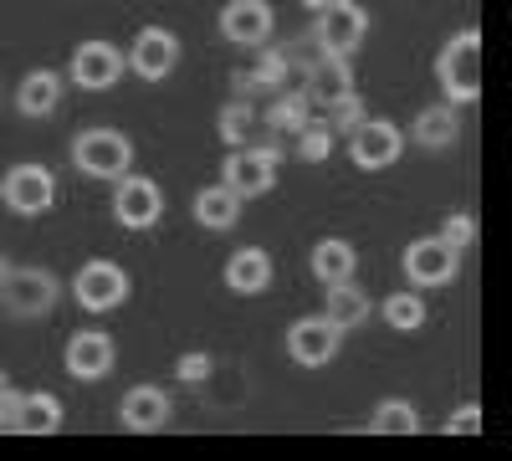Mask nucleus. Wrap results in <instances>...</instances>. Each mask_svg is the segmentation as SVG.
<instances>
[{
	"label": "nucleus",
	"mask_w": 512,
	"mask_h": 461,
	"mask_svg": "<svg viewBox=\"0 0 512 461\" xmlns=\"http://www.w3.org/2000/svg\"><path fill=\"white\" fill-rule=\"evenodd\" d=\"M436 82L456 108H472L482 98V31L477 26H461L446 36V47L436 52Z\"/></svg>",
	"instance_id": "nucleus-1"
},
{
	"label": "nucleus",
	"mask_w": 512,
	"mask_h": 461,
	"mask_svg": "<svg viewBox=\"0 0 512 461\" xmlns=\"http://www.w3.org/2000/svg\"><path fill=\"white\" fill-rule=\"evenodd\" d=\"M72 170L82 180L113 185L134 170V139L123 129H82V134H72Z\"/></svg>",
	"instance_id": "nucleus-2"
},
{
	"label": "nucleus",
	"mask_w": 512,
	"mask_h": 461,
	"mask_svg": "<svg viewBox=\"0 0 512 461\" xmlns=\"http://www.w3.org/2000/svg\"><path fill=\"white\" fill-rule=\"evenodd\" d=\"M277 164H282V144L267 134L256 144H241V149H226V164H221V180L241 195V200H256L277 190Z\"/></svg>",
	"instance_id": "nucleus-3"
},
{
	"label": "nucleus",
	"mask_w": 512,
	"mask_h": 461,
	"mask_svg": "<svg viewBox=\"0 0 512 461\" xmlns=\"http://www.w3.org/2000/svg\"><path fill=\"white\" fill-rule=\"evenodd\" d=\"M128 72V47H118V41L108 36H88V41H77V52L67 62V82L82 93H108L118 88Z\"/></svg>",
	"instance_id": "nucleus-4"
},
{
	"label": "nucleus",
	"mask_w": 512,
	"mask_h": 461,
	"mask_svg": "<svg viewBox=\"0 0 512 461\" xmlns=\"http://www.w3.org/2000/svg\"><path fill=\"white\" fill-rule=\"evenodd\" d=\"M400 267H405V282H410V287L436 292V287L456 282V272H461V251H456L441 231H436V236H415V241L405 246Z\"/></svg>",
	"instance_id": "nucleus-5"
},
{
	"label": "nucleus",
	"mask_w": 512,
	"mask_h": 461,
	"mask_svg": "<svg viewBox=\"0 0 512 461\" xmlns=\"http://www.w3.org/2000/svg\"><path fill=\"white\" fill-rule=\"evenodd\" d=\"M128 272L108 257H93V262H82L77 277H72V303L82 313H118L128 303Z\"/></svg>",
	"instance_id": "nucleus-6"
},
{
	"label": "nucleus",
	"mask_w": 512,
	"mask_h": 461,
	"mask_svg": "<svg viewBox=\"0 0 512 461\" xmlns=\"http://www.w3.org/2000/svg\"><path fill=\"white\" fill-rule=\"evenodd\" d=\"M62 298V282L47 267H11L6 282H0V303H6L11 318H47Z\"/></svg>",
	"instance_id": "nucleus-7"
},
{
	"label": "nucleus",
	"mask_w": 512,
	"mask_h": 461,
	"mask_svg": "<svg viewBox=\"0 0 512 461\" xmlns=\"http://www.w3.org/2000/svg\"><path fill=\"white\" fill-rule=\"evenodd\" d=\"M113 221L123 231H154L164 221V190L159 180L128 170L123 180H113Z\"/></svg>",
	"instance_id": "nucleus-8"
},
{
	"label": "nucleus",
	"mask_w": 512,
	"mask_h": 461,
	"mask_svg": "<svg viewBox=\"0 0 512 461\" xmlns=\"http://www.w3.org/2000/svg\"><path fill=\"white\" fill-rule=\"evenodd\" d=\"M410 134L400 129V123L390 118H364L359 129L349 134V159H354V170L364 175H379V170H390V164H400Z\"/></svg>",
	"instance_id": "nucleus-9"
},
{
	"label": "nucleus",
	"mask_w": 512,
	"mask_h": 461,
	"mask_svg": "<svg viewBox=\"0 0 512 461\" xmlns=\"http://www.w3.org/2000/svg\"><path fill=\"white\" fill-rule=\"evenodd\" d=\"M0 200H6V211H16V216H47L57 205V175L36 159L11 164L6 180H0Z\"/></svg>",
	"instance_id": "nucleus-10"
},
{
	"label": "nucleus",
	"mask_w": 512,
	"mask_h": 461,
	"mask_svg": "<svg viewBox=\"0 0 512 461\" xmlns=\"http://www.w3.org/2000/svg\"><path fill=\"white\" fill-rule=\"evenodd\" d=\"M344 349V328H338L328 313H308V318H292L287 328V359L297 369H323L338 359Z\"/></svg>",
	"instance_id": "nucleus-11"
},
{
	"label": "nucleus",
	"mask_w": 512,
	"mask_h": 461,
	"mask_svg": "<svg viewBox=\"0 0 512 461\" xmlns=\"http://www.w3.org/2000/svg\"><path fill=\"white\" fill-rule=\"evenodd\" d=\"M369 36V11L359 0H328L313 21V41L318 52H338V57H354Z\"/></svg>",
	"instance_id": "nucleus-12"
},
{
	"label": "nucleus",
	"mask_w": 512,
	"mask_h": 461,
	"mask_svg": "<svg viewBox=\"0 0 512 461\" xmlns=\"http://www.w3.org/2000/svg\"><path fill=\"white\" fill-rule=\"evenodd\" d=\"M62 364H67V374H72L77 385H98V380H108L113 364H118L113 333H103V328H77L72 339H67V349H62Z\"/></svg>",
	"instance_id": "nucleus-13"
},
{
	"label": "nucleus",
	"mask_w": 512,
	"mask_h": 461,
	"mask_svg": "<svg viewBox=\"0 0 512 461\" xmlns=\"http://www.w3.org/2000/svg\"><path fill=\"white\" fill-rule=\"evenodd\" d=\"M180 67V36L169 26H139V36L128 41V72L139 82H164Z\"/></svg>",
	"instance_id": "nucleus-14"
},
{
	"label": "nucleus",
	"mask_w": 512,
	"mask_h": 461,
	"mask_svg": "<svg viewBox=\"0 0 512 461\" xmlns=\"http://www.w3.org/2000/svg\"><path fill=\"white\" fill-rule=\"evenodd\" d=\"M221 36L231 41V47H251V52H262L272 31H277V16L267 0H231V6L221 11Z\"/></svg>",
	"instance_id": "nucleus-15"
},
{
	"label": "nucleus",
	"mask_w": 512,
	"mask_h": 461,
	"mask_svg": "<svg viewBox=\"0 0 512 461\" xmlns=\"http://www.w3.org/2000/svg\"><path fill=\"white\" fill-rule=\"evenodd\" d=\"M169 415H175V400H169V390H159V385H134V390H123V400H118V426L134 431V436L164 431Z\"/></svg>",
	"instance_id": "nucleus-16"
},
{
	"label": "nucleus",
	"mask_w": 512,
	"mask_h": 461,
	"mask_svg": "<svg viewBox=\"0 0 512 461\" xmlns=\"http://www.w3.org/2000/svg\"><path fill=\"white\" fill-rule=\"evenodd\" d=\"M303 88L313 93V103H318V108H328V103H338V98L359 93V88H354V57L318 52V57L303 67Z\"/></svg>",
	"instance_id": "nucleus-17"
},
{
	"label": "nucleus",
	"mask_w": 512,
	"mask_h": 461,
	"mask_svg": "<svg viewBox=\"0 0 512 461\" xmlns=\"http://www.w3.org/2000/svg\"><path fill=\"white\" fill-rule=\"evenodd\" d=\"M221 277H226V287L236 292V298H256V292L272 287L277 267L267 257V246H241V251H231V257H226V272Z\"/></svg>",
	"instance_id": "nucleus-18"
},
{
	"label": "nucleus",
	"mask_w": 512,
	"mask_h": 461,
	"mask_svg": "<svg viewBox=\"0 0 512 461\" xmlns=\"http://www.w3.org/2000/svg\"><path fill=\"white\" fill-rule=\"evenodd\" d=\"M62 93H67V82L57 67H31L16 88V113L21 118H52L62 108Z\"/></svg>",
	"instance_id": "nucleus-19"
},
{
	"label": "nucleus",
	"mask_w": 512,
	"mask_h": 461,
	"mask_svg": "<svg viewBox=\"0 0 512 461\" xmlns=\"http://www.w3.org/2000/svg\"><path fill=\"white\" fill-rule=\"evenodd\" d=\"M410 144L415 149H451L456 139H461V108L446 98V103H431V108H420L415 118H410Z\"/></svg>",
	"instance_id": "nucleus-20"
},
{
	"label": "nucleus",
	"mask_w": 512,
	"mask_h": 461,
	"mask_svg": "<svg viewBox=\"0 0 512 461\" xmlns=\"http://www.w3.org/2000/svg\"><path fill=\"white\" fill-rule=\"evenodd\" d=\"M308 267H313V277H318L323 287L349 282V277L359 272V246H354L349 236H323V241H313V251H308Z\"/></svg>",
	"instance_id": "nucleus-21"
},
{
	"label": "nucleus",
	"mask_w": 512,
	"mask_h": 461,
	"mask_svg": "<svg viewBox=\"0 0 512 461\" xmlns=\"http://www.w3.org/2000/svg\"><path fill=\"white\" fill-rule=\"evenodd\" d=\"M313 93L308 88H282L272 103H267V134L272 139H297L308 129V118H313Z\"/></svg>",
	"instance_id": "nucleus-22"
},
{
	"label": "nucleus",
	"mask_w": 512,
	"mask_h": 461,
	"mask_svg": "<svg viewBox=\"0 0 512 461\" xmlns=\"http://www.w3.org/2000/svg\"><path fill=\"white\" fill-rule=\"evenodd\" d=\"M241 195L226 185V180H216V185H205V190H195V221L205 226V231H236L241 226Z\"/></svg>",
	"instance_id": "nucleus-23"
},
{
	"label": "nucleus",
	"mask_w": 512,
	"mask_h": 461,
	"mask_svg": "<svg viewBox=\"0 0 512 461\" xmlns=\"http://www.w3.org/2000/svg\"><path fill=\"white\" fill-rule=\"evenodd\" d=\"M323 313L344 328V333H354V328H364L369 323V313H374V303H369V292L349 277V282H333L328 292H323Z\"/></svg>",
	"instance_id": "nucleus-24"
},
{
	"label": "nucleus",
	"mask_w": 512,
	"mask_h": 461,
	"mask_svg": "<svg viewBox=\"0 0 512 461\" xmlns=\"http://www.w3.org/2000/svg\"><path fill=\"white\" fill-rule=\"evenodd\" d=\"M67 410L52 390H26L21 395V436H57Z\"/></svg>",
	"instance_id": "nucleus-25"
},
{
	"label": "nucleus",
	"mask_w": 512,
	"mask_h": 461,
	"mask_svg": "<svg viewBox=\"0 0 512 461\" xmlns=\"http://www.w3.org/2000/svg\"><path fill=\"white\" fill-rule=\"evenodd\" d=\"M256 129H262V118H256V103H251V98L236 93L231 103H221V113H216V134H221L226 149L256 144Z\"/></svg>",
	"instance_id": "nucleus-26"
},
{
	"label": "nucleus",
	"mask_w": 512,
	"mask_h": 461,
	"mask_svg": "<svg viewBox=\"0 0 512 461\" xmlns=\"http://www.w3.org/2000/svg\"><path fill=\"white\" fill-rule=\"evenodd\" d=\"M379 318L390 333H420L425 318H431V308H425L420 287H405V292H390V298L379 303Z\"/></svg>",
	"instance_id": "nucleus-27"
},
{
	"label": "nucleus",
	"mask_w": 512,
	"mask_h": 461,
	"mask_svg": "<svg viewBox=\"0 0 512 461\" xmlns=\"http://www.w3.org/2000/svg\"><path fill=\"white\" fill-rule=\"evenodd\" d=\"M369 436H415L420 431V410L410 400H379L374 415L364 421Z\"/></svg>",
	"instance_id": "nucleus-28"
},
{
	"label": "nucleus",
	"mask_w": 512,
	"mask_h": 461,
	"mask_svg": "<svg viewBox=\"0 0 512 461\" xmlns=\"http://www.w3.org/2000/svg\"><path fill=\"white\" fill-rule=\"evenodd\" d=\"M333 144H338V129L328 123V113H323V118L313 113V118H308V129L292 139V154L303 159V164H323V159L333 154Z\"/></svg>",
	"instance_id": "nucleus-29"
},
{
	"label": "nucleus",
	"mask_w": 512,
	"mask_h": 461,
	"mask_svg": "<svg viewBox=\"0 0 512 461\" xmlns=\"http://www.w3.org/2000/svg\"><path fill=\"white\" fill-rule=\"evenodd\" d=\"M364 118H369V108H364V98H359V93H349V98L328 103V123H333L338 134H354V129H359Z\"/></svg>",
	"instance_id": "nucleus-30"
},
{
	"label": "nucleus",
	"mask_w": 512,
	"mask_h": 461,
	"mask_svg": "<svg viewBox=\"0 0 512 461\" xmlns=\"http://www.w3.org/2000/svg\"><path fill=\"white\" fill-rule=\"evenodd\" d=\"M441 236L456 246V251H472L477 246V236H482V226H477V216H466V211H451L446 221H441Z\"/></svg>",
	"instance_id": "nucleus-31"
},
{
	"label": "nucleus",
	"mask_w": 512,
	"mask_h": 461,
	"mask_svg": "<svg viewBox=\"0 0 512 461\" xmlns=\"http://www.w3.org/2000/svg\"><path fill=\"white\" fill-rule=\"evenodd\" d=\"M210 369H216V359H210L205 349H190L175 359V374H180V385H205L210 380Z\"/></svg>",
	"instance_id": "nucleus-32"
},
{
	"label": "nucleus",
	"mask_w": 512,
	"mask_h": 461,
	"mask_svg": "<svg viewBox=\"0 0 512 461\" xmlns=\"http://www.w3.org/2000/svg\"><path fill=\"white\" fill-rule=\"evenodd\" d=\"M441 431H446V436H466V431L477 436V431H482V405H456L451 421H446Z\"/></svg>",
	"instance_id": "nucleus-33"
},
{
	"label": "nucleus",
	"mask_w": 512,
	"mask_h": 461,
	"mask_svg": "<svg viewBox=\"0 0 512 461\" xmlns=\"http://www.w3.org/2000/svg\"><path fill=\"white\" fill-rule=\"evenodd\" d=\"M6 431H16L21 436V395L11 390L6 400H0V436H6Z\"/></svg>",
	"instance_id": "nucleus-34"
},
{
	"label": "nucleus",
	"mask_w": 512,
	"mask_h": 461,
	"mask_svg": "<svg viewBox=\"0 0 512 461\" xmlns=\"http://www.w3.org/2000/svg\"><path fill=\"white\" fill-rule=\"evenodd\" d=\"M297 6H303V11H313V16H318V11L328 6V0H297Z\"/></svg>",
	"instance_id": "nucleus-35"
},
{
	"label": "nucleus",
	"mask_w": 512,
	"mask_h": 461,
	"mask_svg": "<svg viewBox=\"0 0 512 461\" xmlns=\"http://www.w3.org/2000/svg\"><path fill=\"white\" fill-rule=\"evenodd\" d=\"M11 395V380H6V369H0V400H6Z\"/></svg>",
	"instance_id": "nucleus-36"
},
{
	"label": "nucleus",
	"mask_w": 512,
	"mask_h": 461,
	"mask_svg": "<svg viewBox=\"0 0 512 461\" xmlns=\"http://www.w3.org/2000/svg\"><path fill=\"white\" fill-rule=\"evenodd\" d=\"M6 272H11V262H6V251H0V282H6Z\"/></svg>",
	"instance_id": "nucleus-37"
},
{
	"label": "nucleus",
	"mask_w": 512,
	"mask_h": 461,
	"mask_svg": "<svg viewBox=\"0 0 512 461\" xmlns=\"http://www.w3.org/2000/svg\"><path fill=\"white\" fill-rule=\"evenodd\" d=\"M507 11H512V0H507Z\"/></svg>",
	"instance_id": "nucleus-38"
},
{
	"label": "nucleus",
	"mask_w": 512,
	"mask_h": 461,
	"mask_svg": "<svg viewBox=\"0 0 512 461\" xmlns=\"http://www.w3.org/2000/svg\"><path fill=\"white\" fill-rule=\"evenodd\" d=\"M507 144H512V139H507Z\"/></svg>",
	"instance_id": "nucleus-39"
}]
</instances>
